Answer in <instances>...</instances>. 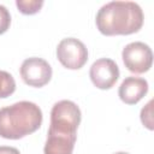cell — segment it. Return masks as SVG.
Wrapping results in <instances>:
<instances>
[{
  "mask_svg": "<svg viewBox=\"0 0 154 154\" xmlns=\"http://www.w3.org/2000/svg\"><path fill=\"white\" fill-rule=\"evenodd\" d=\"M119 67L114 60L101 58L93 63L89 70V77L93 84L102 90L111 89L119 78Z\"/></svg>",
  "mask_w": 154,
  "mask_h": 154,
  "instance_id": "52a82bcc",
  "label": "cell"
},
{
  "mask_svg": "<svg viewBox=\"0 0 154 154\" xmlns=\"http://www.w3.org/2000/svg\"><path fill=\"white\" fill-rule=\"evenodd\" d=\"M11 25V14L8 10L0 5V35L5 34Z\"/></svg>",
  "mask_w": 154,
  "mask_h": 154,
  "instance_id": "4fadbf2b",
  "label": "cell"
},
{
  "mask_svg": "<svg viewBox=\"0 0 154 154\" xmlns=\"http://www.w3.org/2000/svg\"><path fill=\"white\" fill-rule=\"evenodd\" d=\"M148 93V82L144 78L129 76L126 77L118 90L120 100L126 105L137 103Z\"/></svg>",
  "mask_w": 154,
  "mask_h": 154,
  "instance_id": "ba28073f",
  "label": "cell"
},
{
  "mask_svg": "<svg viewBox=\"0 0 154 154\" xmlns=\"http://www.w3.org/2000/svg\"><path fill=\"white\" fill-rule=\"evenodd\" d=\"M122 58L125 67L132 73H144L153 64V53L144 42H131L123 48Z\"/></svg>",
  "mask_w": 154,
  "mask_h": 154,
  "instance_id": "5b68a950",
  "label": "cell"
},
{
  "mask_svg": "<svg viewBox=\"0 0 154 154\" xmlns=\"http://www.w3.org/2000/svg\"><path fill=\"white\" fill-rule=\"evenodd\" d=\"M16 6L20 13L30 16V14L37 13L42 8L43 1L42 0H17Z\"/></svg>",
  "mask_w": 154,
  "mask_h": 154,
  "instance_id": "8fae6325",
  "label": "cell"
},
{
  "mask_svg": "<svg viewBox=\"0 0 154 154\" xmlns=\"http://www.w3.org/2000/svg\"><path fill=\"white\" fill-rule=\"evenodd\" d=\"M0 154H20L19 150L14 147H7V146H0Z\"/></svg>",
  "mask_w": 154,
  "mask_h": 154,
  "instance_id": "5bb4252c",
  "label": "cell"
},
{
  "mask_svg": "<svg viewBox=\"0 0 154 154\" xmlns=\"http://www.w3.org/2000/svg\"><path fill=\"white\" fill-rule=\"evenodd\" d=\"M20 77L23 82L34 88L46 85L52 78V67L42 58L32 57L25 59L20 65Z\"/></svg>",
  "mask_w": 154,
  "mask_h": 154,
  "instance_id": "8992f818",
  "label": "cell"
},
{
  "mask_svg": "<svg viewBox=\"0 0 154 154\" xmlns=\"http://www.w3.org/2000/svg\"><path fill=\"white\" fill-rule=\"evenodd\" d=\"M77 137L59 136L53 134H47V140L45 143V154H72Z\"/></svg>",
  "mask_w": 154,
  "mask_h": 154,
  "instance_id": "9c48e42d",
  "label": "cell"
},
{
  "mask_svg": "<svg viewBox=\"0 0 154 154\" xmlns=\"http://www.w3.org/2000/svg\"><path fill=\"white\" fill-rule=\"evenodd\" d=\"M81 109L73 101H58L52 107L51 124L47 134L77 137V128L81 123Z\"/></svg>",
  "mask_w": 154,
  "mask_h": 154,
  "instance_id": "3957f363",
  "label": "cell"
},
{
  "mask_svg": "<svg viewBox=\"0 0 154 154\" xmlns=\"http://www.w3.org/2000/svg\"><path fill=\"white\" fill-rule=\"evenodd\" d=\"M41 108L30 101H19L0 108V136L6 140H19L40 129Z\"/></svg>",
  "mask_w": 154,
  "mask_h": 154,
  "instance_id": "7a4b0ae2",
  "label": "cell"
},
{
  "mask_svg": "<svg viewBox=\"0 0 154 154\" xmlns=\"http://www.w3.org/2000/svg\"><path fill=\"white\" fill-rule=\"evenodd\" d=\"M114 154H129V153H125V152H117V153H114Z\"/></svg>",
  "mask_w": 154,
  "mask_h": 154,
  "instance_id": "9a60e30c",
  "label": "cell"
},
{
  "mask_svg": "<svg viewBox=\"0 0 154 154\" xmlns=\"http://www.w3.org/2000/svg\"><path fill=\"white\" fill-rule=\"evenodd\" d=\"M57 58L64 67L78 70L83 67L88 60V49L78 38H63L57 47Z\"/></svg>",
  "mask_w": 154,
  "mask_h": 154,
  "instance_id": "277c9868",
  "label": "cell"
},
{
  "mask_svg": "<svg viewBox=\"0 0 154 154\" xmlns=\"http://www.w3.org/2000/svg\"><path fill=\"white\" fill-rule=\"evenodd\" d=\"M143 11L132 1H111L103 5L95 18L96 28L102 35H131L143 25Z\"/></svg>",
  "mask_w": 154,
  "mask_h": 154,
  "instance_id": "6da1fadb",
  "label": "cell"
},
{
  "mask_svg": "<svg viewBox=\"0 0 154 154\" xmlns=\"http://www.w3.org/2000/svg\"><path fill=\"white\" fill-rule=\"evenodd\" d=\"M152 105H153V101L150 100L142 109H141V122L142 124L149 129V130H153V117H152Z\"/></svg>",
  "mask_w": 154,
  "mask_h": 154,
  "instance_id": "7c38bea8",
  "label": "cell"
},
{
  "mask_svg": "<svg viewBox=\"0 0 154 154\" xmlns=\"http://www.w3.org/2000/svg\"><path fill=\"white\" fill-rule=\"evenodd\" d=\"M16 90V81L11 73L0 70V99H6Z\"/></svg>",
  "mask_w": 154,
  "mask_h": 154,
  "instance_id": "30bf717a",
  "label": "cell"
}]
</instances>
